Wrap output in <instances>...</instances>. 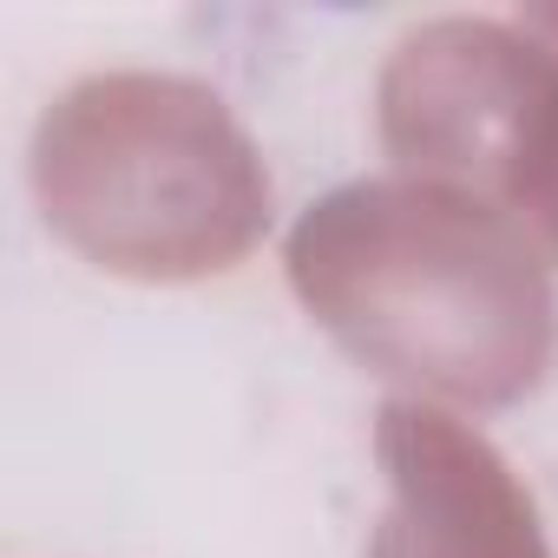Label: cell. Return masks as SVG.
<instances>
[{
  "label": "cell",
  "instance_id": "obj_1",
  "mask_svg": "<svg viewBox=\"0 0 558 558\" xmlns=\"http://www.w3.org/2000/svg\"><path fill=\"white\" fill-rule=\"evenodd\" d=\"M296 296L381 375L453 395H525L558 342L538 243L447 184H349L290 236Z\"/></svg>",
  "mask_w": 558,
  "mask_h": 558
},
{
  "label": "cell",
  "instance_id": "obj_2",
  "mask_svg": "<svg viewBox=\"0 0 558 558\" xmlns=\"http://www.w3.org/2000/svg\"><path fill=\"white\" fill-rule=\"evenodd\" d=\"M40 191L73 243L132 276L230 269L269 217L250 138L184 80L80 86L40 132Z\"/></svg>",
  "mask_w": 558,
  "mask_h": 558
},
{
  "label": "cell",
  "instance_id": "obj_3",
  "mask_svg": "<svg viewBox=\"0 0 558 558\" xmlns=\"http://www.w3.org/2000/svg\"><path fill=\"white\" fill-rule=\"evenodd\" d=\"M558 73V47L493 27V21H434L401 40L381 80V138L421 171L466 197H506L525 125Z\"/></svg>",
  "mask_w": 558,
  "mask_h": 558
},
{
  "label": "cell",
  "instance_id": "obj_4",
  "mask_svg": "<svg viewBox=\"0 0 558 558\" xmlns=\"http://www.w3.org/2000/svg\"><path fill=\"white\" fill-rule=\"evenodd\" d=\"M381 460L395 473V512L368 558H545L532 499L499 453L447 414L388 408Z\"/></svg>",
  "mask_w": 558,
  "mask_h": 558
},
{
  "label": "cell",
  "instance_id": "obj_5",
  "mask_svg": "<svg viewBox=\"0 0 558 558\" xmlns=\"http://www.w3.org/2000/svg\"><path fill=\"white\" fill-rule=\"evenodd\" d=\"M499 210L519 230L532 223V236L558 256V73H551V86H545V99H538V112L525 125V145L512 158V178H506Z\"/></svg>",
  "mask_w": 558,
  "mask_h": 558
}]
</instances>
